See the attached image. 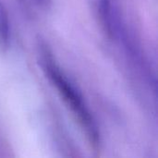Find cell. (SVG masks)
Masks as SVG:
<instances>
[{
    "label": "cell",
    "mask_w": 158,
    "mask_h": 158,
    "mask_svg": "<svg viewBox=\"0 0 158 158\" xmlns=\"http://www.w3.org/2000/svg\"><path fill=\"white\" fill-rule=\"evenodd\" d=\"M39 63L45 76L79 123L91 146L94 150H98L101 137L96 120L80 91L56 63L48 46L43 43L39 45Z\"/></svg>",
    "instance_id": "obj_1"
},
{
    "label": "cell",
    "mask_w": 158,
    "mask_h": 158,
    "mask_svg": "<svg viewBox=\"0 0 158 158\" xmlns=\"http://www.w3.org/2000/svg\"><path fill=\"white\" fill-rule=\"evenodd\" d=\"M10 44V22L6 8L0 0V51L8 49Z\"/></svg>",
    "instance_id": "obj_2"
},
{
    "label": "cell",
    "mask_w": 158,
    "mask_h": 158,
    "mask_svg": "<svg viewBox=\"0 0 158 158\" xmlns=\"http://www.w3.org/2000/svg\"><path fill=\"white\" fill-rule=\"evenodd\" d=\"M37 1H38L39 3H42V4H45L47 0H37Z\"/></svg>",
    "instance_id": "obj_3"
}]
</instances>
